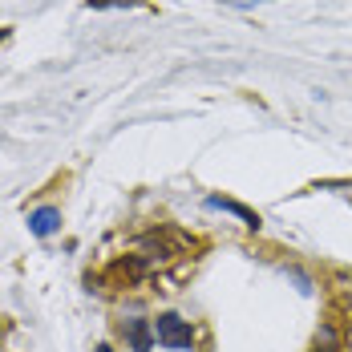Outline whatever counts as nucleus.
<instances>
[{
  "label": "nucleus",
  "instance_id": "1",
  "mask_svg": "<svg viewBox=\"0 0 352 352\" xmlns=\"http://www.w3.org/2000/svg\"><path fill=\"white\" fill-rule=\"evenodd\" d=\"M154 336H158V344H166V349H190V340H195V332H190V324L178 316H158L154 320Z\"/></svg>",
  "mask_w": 352,
  "mask_h": 352
},
{
  "label": "nucleus",
  "instance_id": "2",
  "mask_svg": "<svg viewBox=\"0 0 352 352\" xmlns=\"http://www.w3.org/2000/svg\"><path fill=\"white\" fill-rule=\"evenodd\" d=\"M142 276H146V259H138V255L118 259V263L109 267V283H118V287H130V283H138Z\"/></svg>",
  "mask_w": 352,
  "mask_h": 352
},
{
  "label": "nucleus",
  "instance_id": "3",
  "mask_svg": "<svg viewBox=\"0 0 352 352\" xmlns=\"http://www.w3.org/2000/svg\"><path fill=\"white\" fill-rule=\"evenodd\" d=\"M57 227H61V211H57V207H41V211L29 214V231L41 235V239H45V235H53Z\"/></svg>",
  "mask_w": 352,
  "mask_h": 352
},
{
  "label": "nucleus",
  "instance_id": "4",
  "mask_svg": "<svg viewBox=\"0 0 352 352\" xmlns=\"http://www.w3.org/2000/svg\"><path fill=\"white\" fill-rule=\"evenodd\" d=\"M126 336H130V349L134 352H150V344H154L150 320H130V324H126Z\"/></svg>",
  "mask_w": 352,
  "mask_h": 352
},
{
  "label": "nucleus",
  "instance_id": "5",
  "mask_svg": "<svg viewBox=\"0 0 352 352\" xmlns=\"http://www.w3.org/2000/svg\"><path fill=\"white\" fill-rule=\"evenodd\" d=\"M211 207H219V211H231V214H239V219H243L247 227H259V214H255V211H247V207H239V203H231V199H219V195H214V199H211Z\"/></svg>",
  "mask_w": 352,
  "mask_h": 352
},
{
  "label": "nucleus",
  "instance_id": "6",
  "mask_svg": "<svg viewBox=\"0 0 352 352\" xmlns=\"http://www.w3.org/2000/svg\"><path fill=\"white\" fill-rule=\"evenodd\" d=\"M336 344H340V336H336V328H332V324H324V328L316 332V340H312V352H332Z\"/></svg>",
  "mask_w": 352,
  "mask_h": 352
},
{
  "label": "nucleus",
  "instance_id": "7",
  "mask_svg": "<svg viewBox=\"0 0 352 352\" xmlns=\"http://www.w3.org/2000/svg\"><path fill=\"white\" fill-rule=\"evenodd\" d=\"M113 4H134V0H89V8H113Z\"/></svg>",
  "mask_w": 352,
  "mask_h": 352
},
{
  "label": "nucleus",
  "instance_id": "8",
  "mask_svg": "<svg viewBox=\"0 0 352 352\" xmlns=\"http://www.w3.org/2000/svg\"><path fill=\"white\" fill-rule=\"evenodd\" d=\"M4 41H8V29H0V45H4Z\"/></svg>",
  "mask_w": 352,
  "mask_h": 352
}]
</instances>
